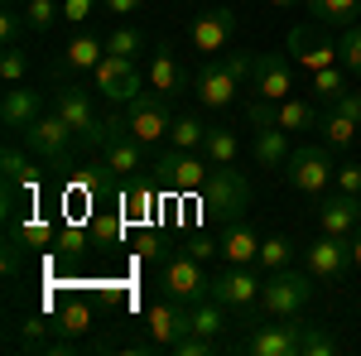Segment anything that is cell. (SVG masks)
I'll list each match as a JSON object with an SVG mask.
<instances>
[{
  "label": "cell",
  "mask_w": 361,
  "mask_h": 356,
  "mask_svg": "<svg viewBox=\"0 0 361 356\" xmlns=\"http://www.w3.org/2000/svg\"><path fill=\"white\" fill-rule=\"evenodd\" d=\"M25 15H15V10H5V15H0V44H5V49H10V44H20V34H25Z\"/></svg>",
  "instance_id": "43"
},
{
  "label": "cell",
  "mask_w": 361,
  "mask_h": 356,
  "mask_svg": "<svg viewBox=\"0 0 361 356\" xmlns=\"http://www.w3.org/2000/svg\"><path fill=\"white\" fill-rule=\"evenodd\" d=\"M241 352H250V356H333L337 337H328L318 323H304L294 313V318H275V323L255 328L241 342Z\"/></svg>",
  "instance_id": "1"
},
{
  "label": "cell",
  "mask_w": 361,
  "mask_h": 356,
  "mask_svg": "<svg viewBox=\"0 0 361 356\" xmlns=\"http://www.w3.org/2000/svg\"><path fill=\"white\" fill-rule=\"evenodd\" d=\"M352 265V236H333V231H323L318 241H308L304 246V270L313 279H342V270Z\"/></svg>",
  "instance_id": "13"
},
{
  "label": "cell",
  "mask_w": 361,
  "mask_h": 356,
  "mask_svg": "<svg viewBox=\"0 0 361 356\" xmlns=\"http://www.w3.org/2000/svg\"><path fill=\"white\" fill-rule=\"evenodd\" d=\"M337 49H342V68H347V73H361V20L352 29H342Z\"/></svg>",
  "instance_id": "40"
},
{
  "label": "cell",
  "mask_w": 361,
  "mask_h": 356,
  "mask_svg": "<svg viewBox=\"0 0 361 356\" xmlns=\"http://www.w3.org/2000/svg\"><path fill=\"white\" fill-rule=\"evenodd\" d=\"M106 58V39H97V34H78L63 58H58V73H92L97 63Z\"/></svg>",
  "instance_id": "22"
},
{
  "label": "cell",
  "mask_w": 361,
  "mask_h": 356,
  "mask_svg": "<svg viewBox=\"0 0 361 356\" xmlns=\"http://www.w3.org/2000/svg\"><path fill=\"white\" fill-rule=\"evenodd\" d=\"M0 164H5V183H15V188H25L29 197H34V188H39V178H34V168H29V154L20 149V145H5Z\"/></svg>",
  "instance_id": "28"
},
{
  "label": "cell",
  "mask_w": 361,
  "mask_h": 356,
  "mask_svg": "<svg viewBox=\"0 0 361 356\" xmlns=\"http://www.w3.org/2000/svg\"><path fill=\"white\" fill-rule=\"evenodd\" d=\"M106 54H121V58H140L145 54V29H135L130 20H121V25L106 34Z\"/></svg>",
  "instance_id": "30"
},
{
  "label": "cell",
  "mask_w": 361,
  "mask_h": 356,
  "mask_svg": "<svg viewBox=\"0 0 361 356\" xmlns=\"http://www.w3.org/2000/svg\"><path fill=\"white\" fill-rule=\"evenodd\" d=\"M154 173H159V183H164L169 192H202V183L212 178V164H207V154L202 149H173L169 145L164 154L154 159Z\"/></svg>",
  "instance_id": "8"
},
{
  "label": "cell",
  "mask_w": 361,
  "mask_h": 356,
  "mask_svg": "<svg viewBox=\"0 0 361 356\" xmlns=\"http://www.w3.org/2000/svg\"><path fill=\"white\" fill-rule=\"evenodd\" d=\"M20 140H25L29 154H34V159H44L49 168H58V173H68V168H73V140H78V130H73L58 111H44V116H39Z\"/></svg>",
  "instance_id": "4"
},
{
  "label": "cell",
  "mask_w": 361,
  "mask_h": 356,
  "mask_svg": "<svg viewBox=\"0 0 361 356\" xmlns=\"http://www.w3.org/2000/svg\"><path fill=\"white\" fill-rule=\"evenodd\" d=\"M357 121H352V116H342V111H333V116H323V145H328V149H347V145H352V140H357Z\"/></svg>",
  "instance_id": "34"
},
{
  "label": "cell",
  "mask_w": 361,
  "mask_h": 356,
  "mask_svg": "<svg viewBox=\"0 0 361 356\" xmlns=\"http://www.w3.org/2000/svg\"><path fill=\"white\" fill-rule=\"evenodd\" d=\"M294 68H289V58L284 54H255V82L250 92L255 97H265V102H284V97H294Z\"/></svg>",
  "instance_id": "18"
},
{
  "label": "cell",
  "mask_w": 361,
  "mask_h": 356,
  "mask_svg": "<svg viewBox=\"0 0 361 356\" xmlns=\"http://www.w3.org/2000/svg\"><path fill=\"white\" fill-rule=\"evenodd\" d=\"M260 284H265V279L250 270V265H226L222 274H212V294H207V299H217L222 308H231V313H241L246 323H255Z\"/></svg>",
  "instance_id": "7"
},
{
  "label": "cell",
  "mask_w": 361,
  "mask_h": 356,
  "mask_svg": "<svg viewBox=\"0 0 361 356\" xmlns=\"http://www.w3.org/2000/svg\"><path fill=\"white\" fill-rule=\"evenodd\" d=\"M308 87H313V97L337 102V97L347 92V68H342V63H333V68H323V73H308Z\"/></svg>",
  "instance_id": "33"
},
{
  "label": "cell",
  "mask_w": 361,
  "mask_h": 356,
  "mask_svg": "<svg viewBox=\"0 0 361 356\" xmlns=\"http://www.w3.org/2000/svg\"><path fill=\"white\" fill-rule=\"evenodd\" d=\"M145 82L154 87V92H164V97H178L183 87L193 82V73L178 63V54H173L169 44H154V58H149V68H145Z\"/></svg>",
  "instance_id": "19"
},
{
  "label": "cell",
  "mask_w": 361,
  "mask_h": 356,
  "mask_svg": "<svg viewBox=\"0 0 361 356\" xmlns=\"http://www.w3.org/2000/svg\"><path fill=\"white\" fill-rule=\"evenodd\" d=\"M270 5H275V10H299L304 0H270Z\"/></svg>",
  "instance_id": "52"
},
{
  "label": "cell",
  "mask_w": 361,
  "mask_h": 356,
  "mask_svg": "<svg viewBox=\"0 0 361 356\" xmlns=\"http://www.w3.org/2000/svg\"><path fill=\"white\" fill-rule=\"evenodd\" d=\"M145 332H149V352H169V342H178L188 332V303L183 299H159L145 313Z\"/></svg>",
  "instance_id": "15"
},
{
  "label": "cell",
  "mask_w": 361,
  "mask_h": 356,
  "mask_svg": "<svg viewBox=\"0 0 361 356\" xmlns=\"http://www.w3.org/2000/svg\"><path fill=\"white\" fill-rule=\"evenodd\" d=\"M294 260H299V246H294L289 236H265V241H260V260H255V265L270 274V270H284V265H294Z\"/></svg>",
  "instance_id": "29"
},
{
  "label": "cell",
  "mask_w": 361,
  "mask_h": 356,
  "mask_svg": "<svg viewBox=\"0 0 361 356\" xmlns=\"http://www.w3.org/2000/svg\"><path fill=\"white\" fill-rule=\"evenodd\" d=\"M352 265H361V226L352 231Z\"/></svg>",
  "instance_id": "51"
},
{
  "label": "cell",
  "mask_w": 361,
  "mask_h": 356,
  "mask_svg": "<svg viewBox=\"0 0 361 356\" xmlns=\"http://www.w3.org/2000/svg\"><path fill=\"white\" fill-rule=\"evenodd\" d=\"M231 34H236V10L231 5H207L193 20V29H188V44H193V54L217 58V54H226Z\"/></svg>",
  "instance_id": "10"
},
{
  "label": "cell",
  "mask_w": 361,
  "mask_h": 356,
  "mask_svg": "<svg viewBox=\"0 0 361 356\" xmlns=\"http://www.w3.org/2000/svg\"><path fill=\"white\" fill-rule=\"evenodd\" d=\"M44 116V97L34 92L29 82H15V87H5V97H0V125H5V135H25L29 125Z\"/></svg>",
  "instance_id": "16"
},
{
  "label": "cell",
  "mask_w": 361,
  "mask_h": 356,
  "mask_svg": "<svg viewBox=\"0 0 361 356\" xmlns=\"http://www.w3.org/2000/svg\"><path fill=\"white\" fill-rule=\"evenodd\" d=\"M202 140H207V121H197V116H178L173 121V130H169V145L173 149H202Z\"/></svg>",
  "instance_id": "32"
},
{
  "label": "cell",
  "mask_w": 361,
  "mask_h": 356,
  "mask_svg": "<svg viewBox=\"0 0 361 356\" xmlns=\"http://www.w3.org/2000/svg\"><path fill=\"white\" fill-rule=\"evenodd\" d=\"M149 207H154V197H149V183L130 178V188L121 192V212H126V221H145V217H149Z\"/></svg>",
  "instance_id": "35"
},
{
  "label": "cell",
  "mask_w": 361,
  "mask_h": 356,
  "mask_svg": "<svg viewBox=\"0 0 361 356\" xmlns=\"http://www.w3.org/2000/svg\"><path fill=\"white\" fill-rule=\"evenodd\" d=\"M87 328H92V303H82V299H68L54 313V332L58 337H82Z\"/></svg>",
  "instance_id": "27"
},
{
  "label": "cell",
  "mask_w": 361,
  "mask_h": 356,
  "mask_svg": "<svg viewBox=\"0 0 361 356\" xmlns=\"http://www.w3.org/2000/svg\"><path fill=\"white\" fill-rule=\"evenodd\" d=\"M323 29H352L361 20V0H304Z\"/></svg>",
  "instance_id": "24"
},
{
  "label": "cell",
  "mask_w": 361,
  "mask_h": 356,
  "mask_svg": "<svg viewBox=\"0 0 361 356\" xmlns=\"http://www.w3.org/2000/svg\"><path fill=\"white\" fill-rule=\"evenodd\" d=\"M20 226V236H25V246H49V241H58V231L49 226L44 217H29V221H15Z\"/></svg>",
  "instance_id": "41"
},
{
  "label": "cell",
  "mask_w": 361,
  "mask_h": 356,
  "mask_svg": "<svg viewBox=\"0 0 361 356\" xmlns=\"http://www.w3.org/2000/svg\"><path fill=\"white\" fill-rule=\"evenodd\" d=\"M226 313H231V308H222L217 299H197V303H188V332H202V337H217V342H222Z\"/></svg>",
  "instance_id": "25"
},
{
  "label": "cell",
  "mask_w": 361,
  "mask_h": 356,
  "mask_svg": "<svg viewBox=\"0 0 361 356\" xmlns=\"http://www.w3.org/2000/svg\"><path fill=\"white\" fill-rule=\"evenodd\" d=\"M289 130H279V125H265V130H255V145H250V154H255V168H284L289 159Z\"/></svg>",
  "instance_id": "23"
},
{
  "label": "cell",
  "mask_w": 361,
  "mask_h": 356,
  "mask_svg": "<svg viewBox=\"0 0 361 356\" xmlns=\"http://www.w3.org/2000/svg\"><path fill=\"white\" fill-rule=\"evenodd\" d=\"M92 78H97V92L116 102V106H126V102H135L140 92H145V73H140V58H121V54H106L97 68H92Z\"/></svg>",
  "instance_id": "9"
},
{
  "label": "cell",
  "mask_w": 361,
  "mask_h": 356,
  "mask_svg": "<svg viewBox=\"0 0 361 356\" xmlns=\"http://www.w3.org/2000/svg\"><path fill=\"white\" fill-rule=\"evenodd\" d=\"M313 125H323V121H318V111L308 102H299V97L279 102V130H313Z\"/></svg>",
  "instance_id": "31"
},
{
  "label": "cell",
  "mask_w": 361,
  "mask_h": 356,
  "mask_svg": "<svg viewBox=\"0 0 361 356\" xmlns=\"http://www.w3.org/2000/svg\"><path fill=\"white\" fill-rule=\"evenodd\" d=\"M58 250H63V255H82L87 250V231L82 226H63V231H58Z\"/></svg>",
  "instance_id": "44"
},
{
  "label": "cell",
  "mask_w": 361,
  "mask_h": 356,
  "mask_svg": "<svg viewBox=\"0 0 361 356\" xmlns=\"http://www.w3.org/2000/svg\"><path fill=\"white\" fill-rule=\"evenodd\" d=\"M169 352L173 356H212V352H222V342L217 337H202V332H183L178 342H169Z\"/></svg>",
  "instance_id": "38"
},
{
  "label": "cell",
  "mask_w": 361,
  "mask_h": 356,
  "mask_svg": "<svg viewBox=\"0 0 361 356\" xmlns=\"http://www.w3.org/2000/svg\"><path fill=\"white\" fill-rule=\"evenodd\" d=\"M284 178H289L294 192L318 197L337 178V164H333V154H328V145H294L289 159H284Z\"/></svg>",
  "instance_id": "6"
},
{
  "label": "cell",
  "mask_w": 361,
  "mask_h": 356,
  "mask_svg": "<svg viewBox=\"0 0 361 356\" xmlns=\"http://www.w3.org/2000/svg\"><path fill=\"white\" fill-rule=\"evenodd\" d=\"M102 5H106V15H116V20H130V15L145 10V0H102Z\"/></svg>",
  "instance_id": "48"
},
{
  "label": "cell",
  "mask_w": 361,
  "mask_h": 356,
  "mask_svg": "<svg viewBox=\"0 0 361 356\" xmlns=\"http://www.w3.org/2000/svg\"><path fill=\"white\" fill-rule=\"evenodd\" d=\"M140 255H145V260L159 255V236H145V241H140Z\"/></svg>",
  "instance_id": "50"
},
{
  "label": "cell",
  "mask_w": 361,
  "mask_h": 356,
  "mask_svg": "<svg viewBox=\"0 0 361 356\" xmlns=\"http://www.w3.org/2000/svg\"><path fill=\"white\" fill-rule=\"evenodd\" d=\"M58 15H63V0H29V5H25V25H29V34H44V29H54Z\"/></svg>",
  "instance_id": "36"
},
{
  "label": "cell",
  "mask_w": 361,
  "mask_h": 356,
  "mask_svg": "<svg viewBox=\"0 0 361 356\" xmlns=\"http://www.w3.org/2000/svg\"><path fill=\"white\" fill-rule=\"evenodd\" d=\"M202 154H207V164H236V154H241V140H236V130H226V125H207Z\"/></svg>",
  "instance_id": "26"
},
{
  "label": "cell",
  "mask_w": 361,
  "mask_h": 356,
  "mask_svg": "<svg viewBox=\"0 0 361 356\" xmlns=\"http://www.w3.org/2000/svg\"><path fill=\"white\" fill-rule=\"evenodd\" d=\"M193 92L207 111H226L236 102V92H246V87L236 82V73L226 68V58H202V68L193 73Z\"/></svg>",
  "instance_id": "12"
},
{
  "label": "cell",
  "mask_w": 361,
  "mask_h": 356,
  "mask_svg": "<svg viewBox=\"0 0 361 356\" xmlns=\"http://www.w3.org/2000/svg\"><path fill=\"white\" fill-rule=\"evenodd\" d=\"M284 49L299 58V73H323V68H333L342 63V49H337L333 39H318L313 29H289V39H284Z\"/></svg>",
  "instance_id": "17"
},
{
  "label": "cell",
  "mask_w": 361,
  "mask_h": 356,
  "mask_svg": "<svg viewBox=\"0 0 361 356\" xmlns=\"http://www.w3.org/2000/svg\"><path fill=\"white\" fill-rule=\"evenodd\" d=\"M92 5H97V0H63V20H68V25H82L87 15H92Z\"/></svg>",
  "instance_id": "47"
},
{
  "label": "cell",
  "mask_w": 361,
  "mask_h": 356,
  "mask_svg": "<svg viewBox=\"0 0 361 356\" xmlns=\"http://www.w3.org/2000/svg\"><path fill=\"white\" fill-rule=\"evenodd\" d=\"M54 111L78 130L82 145H92V149L102 145V116H97V106H92V92H82V87H73V82L58 87L54 92Z\"/></svg>",
  "instance_id": "11"
},
{
  "label": "cell",
  "mask_w": 361,
  "mask_h": 356,
  "mask_svg": "<svg viewBox=\"0 0 361 356\" xmlns=\"http://www.w3.org/2000/svg\"><path fill=\"white\" fill-rule=\"evenodd\" d=\"M20 332H25V337H20V347L39 352V347H44V332H54V323H44V313H29L25 323H20Z\"/></svg>",
  "instance_id": "42"
},
{
  "label": "cell",
  "mask_w": 361,
  "mask_h": 356,
  "mask_svg": "<svg viewBox=\"0 0 361 356\" xmlns=\"http://www.w3.org/2000/svg\"><path fill=\"white\" fill-rule=\"evenodd\" d=\"M121 116H126V135L140 140L145 149H149V145H159V140H169L173 121H178L173 106H169V97H164V92H154V87H149V92H140L135 102H126Z\"/></svg>",
  "instance_id": "5"
},
{
  "label": "cell",
  "mask_w": 361,
  "mask_h": 356,
  "mask_svg": "<svg viewBox=\"0 0 361 356\" xmlns=\"http://www.w3.org/2000/svg\"><path fill=\"white\" fill-rule=\"evenodd\" d=\"M337 188L361 197V164H337Z\"/></svg>",
  "instance_id": "45"
},
{
  "label": "cell",
  "mask_w": 361,
  "mask_h": 356,
  "mask_svg": "<svg viewBox=\"0 0 361 356\" xmlns=\"http://www.w3.org/2000/svg\"><path fill=\"white\" fill-rule=\"evenodd\" d=\"M121 236H126V212H102V217H92V241H97V246H121Z\"/></svg>",
  "instance_id": "37"
},
{
  "label": "cell",
  "mask_w": 361,
  "mask_h": 356,
  "mask_svg": "<svg viewBox=\"0 0 361 356\" xmlns=\"http://www.w3.org/2000/svg\"><path fill=\"white\" fill-rule=\"evenodd\" d=\"M246 207H250V183L231 164H212V178L197 192V217L212 221V226L222 231V226L246 217Z\"/></svg>",
  "instance_id": "2"
},
{
  "label": "cell",
  "mask_w": 361,
  "mask_h": 356,
  "mask_svg": "<svg viewBox=\"0 0 361 356\" xmlns=\"http://www.w3.org/2000/svg\"><path fill=\"white\" fill-rule=\"evenodd\" d=\"M308 299H313V274L294 270V265L270 270L265 284H260V313L265 318H294V313L308 308Z\"/></svg>",
  "instance_id": "3"
},
{
  "label": "cell",
  "mask_w": 361,
  "mask_h": 356,
  "mask_svg": "<svg viewBox=\"0 0 361 356\" xmlns=\"http://www.w3.org/2000/svg\"><path fill=\"white\" fill-rule=\"evenodd\" d=\"M217 246H222L226 265H255L260 260V231L246 226V221H231V226L217 231Z\"/></svg>",
  "instance_id": "21"
},
{
  "label": "cell",
  "mask_w": 361,
  "mask_h": 356,
  "mask_svg": "<svg viewBox=\"0 0 361 356\" xmlns=\"http://www.w3.org/2000/svg\"><path fill=\"white\" fill-rule=\"evenodd\" d=\"M0 78H5V87H15V82H25V78H29V54L20 49V44L5 49V58H0Z\"/></svg>",
  "instance_id": "39"
},
{
  "label": "cell",
  "mask_w": 361,
  "mask_h": 356,
  "mask_svg": "<svg viewBox=\"0 0 361 356\" xmlns=\"http://www.w3.org/2000/svg\"><path fill=\"white\" fill-rule=\"evenodd\" d=\"M333 111H342V116H352V121L361 125V92H352V87H347V92H342V97L333 102Z\"/></svg>",
  "instance_id": "46"
},
{
  "label": "cell",
  "mask_w": 361,
  "mask_h": 356,
  "mask_svg": "<svg viewBox=\"0 0 361 356\" xmlns=\"http://www.w3.org/2000/svg\"><path fill=\"white\" fill-rule=\"evenodd\" d=\"M164 294H173V299H183V303H197V299L212 294V279H207V270H202L197 255H188V250H183V255H169Z\"/></svg>",
  "instance_id": "14"
},
{
  "label": "cell",
  "mask_w": 361,
  "mask_h": 356,
  "mask_svg": "<svg viewBox=\"0 0 361 356\" xmlns=\"http://www.w3.org/2000/svg\"><path fill=\"white\" fill-rule=\"evenodd\" d=\"M188 255H197V260H207V255H222V246H217V241H212V236H193V241H188Z\"/></svg>",
  "instance_id": "49"
},
{
  "label": "cell",
  "mask_w": 361,
  "mask_h": 356,
  "mask_svg": "<svg viewBox=\"0 0 361 356\" xmlns=\"http://www.w3.org/2000/svg\"><path fill=\"white\" fill-rule=\"evenodd\" d=\"M318 226L333 231V236H352V231L361 226V197H357V192H342V188H337L333 197H323V207H318Z\"/></svg>",
  "instance_id": "20"
}]
</instances>
